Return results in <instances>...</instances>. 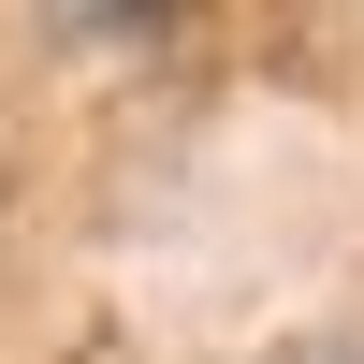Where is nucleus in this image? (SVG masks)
<instances>
[{
    "label": "nucleus",
    "mask_w": 364,
    "mask_h": 364,
    "mask_svg": "<svg viewBox=\"0 0 364 364\" xmlns=\"http://www.w3.org/2000/svg\"><path fill=\"white\" fill-rule=\"evenodd\" d=\"M277 364H364V336H306V350H277Z\"/></svg>",
    "instance_id": "nucleus-1"
}]
</instances>
